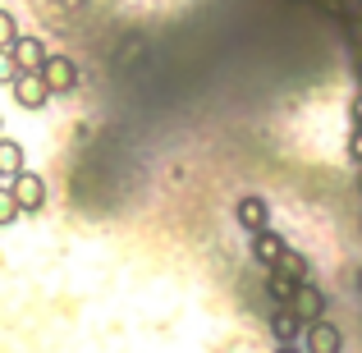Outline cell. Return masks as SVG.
Returning <instances> with one entry per match:
<instances>
[{"mask_svg": "<svg viewBox=\"0 0 362 353\" xmlns=\"http://www.w3.org/2000/svg\"><path fill=\"white\" fill-rule=\"evenodd\" d=\"M303 349H308V353H344V330H339L330 317L308 321V330H303Z\"/></svg>", "mask_w": 362, "mask_h": 353, "instance_id": "1", "label": "cell"}, {"mask_svg": "<svg viewBox=\"0 0 362 353\" xmlns=\"http://www.w3.org/2000/svg\"><path fill=\"white\" fill-rule=\"evenodd\" d=\"M247 248H252V257H257V266H280V257L289 253V238H284L280 230H271V225H266V230H257V234H247Z\"/></svg>", "mask_w": 362, "mask_h": 353, "instance_id": "2", "label": "cell"}, {"mask_svg": "<svg viewBox=\"0 0 362 353\" xmlns=\"http://www.w3.org/2000/svg\"><path fill=\"white\" fill-rule=\"evenodd\" d=\"M9 88H14V101H18L23 110H42L46 101L55 97V92H51V83H46L42 74H18V79L9 83Z\"/></svg>", "mask_w": 362, "mask_h": 353, "instance_id": "3", "label": "cell"}, {"mask_svg": "<svg viewBox=\"0 0 362 353\" xmlns=\"http://www.w3.org/2000/svg\"><path fill=\"white\" fill-rule=\"evenodd\" d=\"M9 188H14V197H18L23 212H42L46 207V179L33 175V170H18V175L9 179Z\"/></svg>", "mask_w": 362, "mask_h": 353, "instance_id": "4", "label": "cell"}, {"mask_svg": "<svg viewBox=\"0 0 362 353\" xmlns=\"http://www.w3.org/2000/svg\"><path fill=\"white\" fill-rule=\"evenodd\" d=\"M293 312H298L303 321H321L326 317V308H330V299H326V289H321L317 280H303L298 284V294H293V303H289Z\"/></svg>", "mask_w": 362, "mask_h": 353, "instance_id": "5", "label": "cell"}, {"mask_svg": "<svg viewBox=\"0 0 362 353\" xmlns=\"http://www.w3.org/2000/svg\"><path fill=\"white\" fill-rule=\"evenodd\" d=\"M42 79L51 83V92H74V88H78V64H74L69 55L51 51V60L42 64Z\"/></svg>", "mask_w": 362, "mask_h": 353, "instance_id": "6", "label": "cell"}, {"mask_svg": "<svg viewBox=\"0 0 362 353\" xmlns=\"http://www.w3.org/2000/svg\"><path fill=\"white\" fill-rule=\"evenodd\" d=\"M234 221H239L247 234L266 230V225H271V202H266V197H257V193H243L239 207H234Z\"/></svg>", "mask_w": 362, "mask_h": 353, "instance_id": "7", "label": "cell"}, {"mask_svg": "<svg viewBox=\"0 0 362 353\" xmlns=\"http://www.w3.org/2000/svg\"><path fill=\"white\" fill-rule=\"evenodd\" d=\"M303 330H308V321H303L293 308H275L271 312V335H275V345H303Z\"/></svg>", "mask_w": 362, "mask_h": 353, "instance_id": "8", "label": "cell"}, {"mask_svg": "<svg viewBox=\"0 0 362 353\" xmlns=\"http://www.w3.org/2000/svg\"><path fill=\"white\" fill-rule=\"evenodd\" d=\"M14 60H18L23 74H42V64L51 60V51H46L42 37H18V42H14Z\"/></svg>", "mask_w": 362, "mask_h": 353, "instance_id": "9", "label": "cell"}, {"mask_svg": "<svg viewBox=\"0 0 362 353\" xmlns=\"http://www.w3.org/2000/svg\"><path fill=\"white\" fill-rule=\"evenodd\" d=\"M266 294L275 299V308H289L293 294H298V280H293V275H284L280 266H266Z\"/></svg>", "mask_w": 362, "mask_h": 353, "instance_id": "10", "label": "cell"}, {"mask_svg": "<svg viewBox=\"0 0 362 353\" xmlns=\"http://www.w3.org/2000/svg\"><path fill=\"white\" fill-rule=\"evenodd\" d=\"M23 161H28V156H23V147H18L14 138H5V133H0V179H5V184L18 175V170H28Z\"/></svg>", "mask_w": 362, "mask_h": 353, "instance_id": "11", "label": "cell"}, {"mask_svg": "<svg viewBox=\"0 0 362 353\" xmlns=\"http://www.w3.org/2000/svg\"><path fill=\"white\" fill-rule=\"evenodd\" d=\"M280 271L284 275H293V280H312V262H308V253H298V248H289V253L280 257Z\"/></svg>", "mask_w": 362, "mask_h": 353, "instance_id": "12", "label": "cell"}, {"mask_svg": "<svg viewBox=\"0 0 362 353\" xmlns=\"http://www.w3.org/2000/svg\"><path fill=\"white\" fill-rule=\"evenodd\" d=\"M18 216H23V207H18L14 188H9V184H0V225H14Z\"/></svg>", "mask_w": 362, "mask_h": 353, "instance_id": "13", "label": "cell"}, {"mask_svg": "<svg viewBox=\"0 0 362 353\" xmlns=\"http://www.w3.org/2000/svg\"><path fill=\"white\" fill-rule=\"evenodd\" d=\"M18 60H14V46H0V83H14L18 79Z\"/></svg>", "mask_w": 362, "mask_h": 353, "instance_id": "14", "label": "cell"}, {"mask_svg": "<svg viewBox=\"0 0 362 353\" xmlns=\"http://www.w3.org/2000/svg\"><path fill=\"white\" fill-rule=\"evenodd\" d=\"M14 42H18V23L9 9H0V46H14Z\"/></svg>", "mask_w": 362, "mask_h": 353, "instance_id": "15", "label": "cell"}, {"mask_svg": "<svg viewBox=\"0 0 362 353\" xmlns=\"http://www.w3.org/2000/svg\"><path fill=\"white\" fill-rule=\"evenodd\" d=\"M349 161L362 166V129H358V124H354V133H349Z\"/></svg>", "mask_w": 362, "mask_h": 353, "instance_id": "16", "label": "cell"}, {"mask_svg": "<svg viewBox=\"0 0 362 353\" xmlns=\"http://www.w3.org/2000/svg\"><path fill=\"white\" fill-rule=\"evenodd\" d=\"M275 353H308L303 345H275Z\"/></svg>", "mask_w": 362, "mask_h": 353, "instance_id": "17", "label": "cell"}, {"mask_svg": "<svg viewBox=\"0 0 362 353\" xmlns=\"http://www.w3.org/2000/svg\"><path fill=\"white\" fill-rule=\"evenodd\" d=\"M0 184H5V179H0Z\"/></svg>", "mask_w": 362, "mask_h": 353, "instance_id": "18", "label": "cell"}, {"mask_svg": "<svg viewBox=\"0 0 362 353\" xmlns=\"http://www.w3.org/2000/svg\"><path fill=\"white\" fill-rule=\"evenodd\" d=\"M0 124H5V120H0Z\"/></svg>", "mask_w": 362, "mask_h": 353, "instance_id": "19", "label": "cell"}]
</instances>
